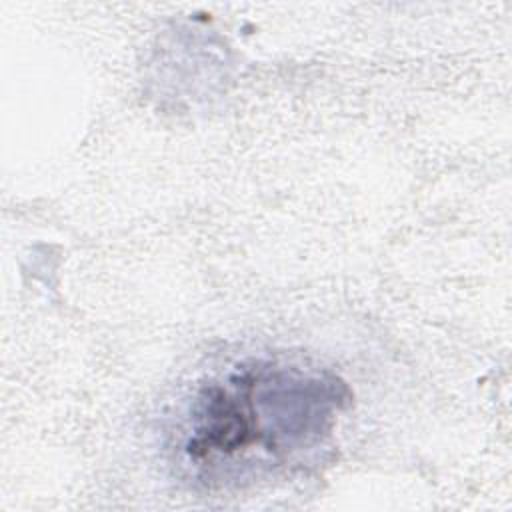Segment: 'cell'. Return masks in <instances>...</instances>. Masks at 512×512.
I'll use <instances>...</instances> for the list:
<instances>
[{
  "label": "cell",
  "mask_w": 512,
  "mask_h": 512,
  "mask_svg": "<svg viewBox=\"0 0 512 512\" xmlns=\"http://www.w3.org/2000/svg\"><path fill=\"white\" fill-rule=\"evenodd\" d=\"M328 370L272 360L238 364L190 406L182 454L206 484H238L320 446L350 404Z\"/></svg>",
  "instance_id": "obj_1"
}]
</instances>
